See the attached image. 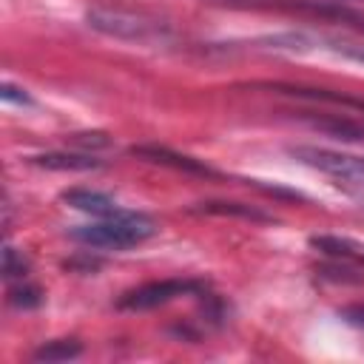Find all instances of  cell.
I'll use <instances>...</instances> for the list:
<instances>
[{
  "mask_svg": "<svg viewBox=\"0 0 364 364\" xmlns=\"http://www.w3.org/2000/svg\"><path fill=\"white\" fill-rule=\"evenodd\" d=\"M341 318L355 324V327H364V304H355V307H344L341 310Z\"/></svg>",
  "mask_w": 364,
  "mask_h": 364,
  "instance_id": "13",
  "label": "cell"
},
{
  "mask_svg": "<svg viewBox=\"0 0 364 364\" xmlns=\"http://www.w3.org/2000/svg\"><path fill=\"white\" fill-rule=\"evenodd\" d=\"M318 48H327V51H333V54H338V57H344V60H355V63H361L364 65V46H350V43H330V46H324V43H318V40H313Z\"/></svg>",
  "mask_w": 364,
  "mask_h": 364,
  "instance_id": "10",
  "label": "cell"
},
{
  "mask_svg": "<svg viewBox=\"0 0 364 364\" xmlns=\"http://www.w3.org/2000/svg\"><path fill=\"white\" fill-rule=\"evenodd\" d=\"M196 290V282H185V279H162V282H148V284H139L134 290H128L117 307L119 310H151V307H159V304H168L173 301L176 296H185V293H193Z\"/></svg>",
  "mask_w": 364,
  "mask_h": 364,
  "instance_id": "3",
  "label": "cell"
},
{
  "mask_svg": "<svg viewBox=\"0 0 364 364\" xmlns=\"http://www.w3.org/2000/svg\"><path fill=\"white\" fill-rule=\"evenodd\" d=\"M63 202L77 208V210H82V213L100 216V219L102 216H114V213L122 210V208H117V202L111 196H105L100 191H91V188H71V191L63 193Z\"/></svg>",
  "mask_w": 364,
  "mask_h": 364,
  "instance_id": "5",
  "label": "cell"
},
{
  "mask_svg": "<svg viewBox=\"0 0 364 364\" xmlns=\"http://www.w3.org/2000/svg\"><path fill=\"white\" fill-rule=\"evenodd\" d=\"M156 233L154 219H148L145 213L136 210H119L114 216H102L94 225H82L77 228L71 236L88 247H102V250H125L134 247L145 239H151Z\"/></svg>",
  "mask_w": 364,
  "mask_h": 364,
  "instance_id": "1",
  "label": "cell"
},
{
  "mask_svg": "<svg viewBox=\"0 0 364 364\" xmlns=\"http://www.w3.org/2000/svg\"><path fill=\"white\" fill-rule=\"evenodd\" d=\"M3 273H6L9 279L26 273V262H23V256H17L14 247H6V253H3Z\"/></svg>",
  "mask_w": 364,
  "mask_h": 364,
  "instance_id": "11",
  "label": "cell"
},
{
  "mask_svg": "<svg viewBox=\"0 0 364 364\" xmlns=\"http://www.w3.org/2000/svg\"><path fill=\"white\" fill-rule=\"evenodd\" d=\"M37 162L46 168H71V171H88L100 165L94 156H68V154H46V156H37Z\"/></svg>",
  "mask_w": 364,
  "mask_h": 364,
  "instance_id": "8",
  "label": "cell"
},
{
  "mask_svg": "<svg viewBox=\"0 0 364 364\" xmlns=\"http://www.w3.org/2000/svg\"><path fill=\"white\" fill-rule=\"evenodd\" d=\"M88 26L111 34L117 40H151L159 34V28L136 14H125V11H111V9H94L88 11Z\"/></svg>",
  "mask_w": 364,
  "mask_h": 364,
  "instance_id": "4",
  "label": "cell"
},
{
  "mask_svg": "<svg viewBox=\"0 0 364 364\" xmlns=\"http://www.w3.org/2000/svg\"><path fill=\"white\" fill-rule=\"evenodd\" d=\"M40 301H43V296H40V290H37V287L23 284V287H14V290H11V304H14V307L28 310V307H37Z\"/></svg>",
  "mask_w": 364,
  "mask_h": 364,
  "instance_id": "9",
  "label": "cell"
},
{
  "mask_svg": "<svg viewBox=\"0 0 364 364\" xmlns=\"http://www.w3.org/2000/svg\"><path fill=\"white\" fill-rule=\"evenodd\" d=\"M80 344L71 338H60V341H48L34 353V361H68L74 355H80Z\"/></svg>",
  "mask_w": 364,
  "mask_h": 364,
  "instance_id": "7",
  "label": "cell"
},
{
  "mask_svg": "<svg viewBox=\"0 0 364 364\" xmlns=\"http://www.w3.org/2000/svg\"><path fill=\"white\" fill-rule=\"evenodd\" d=\"M293 159L344 182V185H361L364 188V156H350L327 148H290Z\"/></svg>",
  "mask_w": 364,
  "mask_h": 364,
  "instance_id": "2",
  "label": "cell"
},
{
  "mask_svg": "<svg viewBox=\"0 0 364 364\" xmlns=\"http://www.w3.org/2000/svg\"><path fill=\"white\" fill-rule=\"evenodd\" d=\"M0 97H3V102L6 105H31V97L26 94V88H17V85H11V82H6L3 88H0Z\"/></svg>",
  "mask_w": 364,
  "mask_h": 364,
  "instance_id": "12",
  "label": "cell"
},
{
  "mask_svg": "<svg viewBox=\"0 0 364 364\" xmlns=\"http://www.w3.org/2000/svg\"><path fill=\"white\" fill-rule=\"evenodd\" d=\"M134 154H139V156H148V159H154V162H162V165H173V168H179V171H193V173H210L205 165H199L196 159H191V156H182V154H173V151H168V148H134Z\"/></svg>",
  "mask_w": 364,
  "mask_h": 364,
  "instance_id": "6",
  "label": "cell"
}]
</instances>
